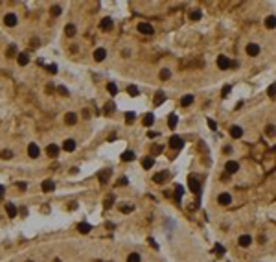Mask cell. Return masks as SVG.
<instances>
[{
	"label": "cell",
	"instance_id": "1",
	"mask_svg": "<svg viewBox=\"0 0 276 262\" xmlns=\"http://www.w3.org/2000/svg\"><path fill=\"white\" fill-rule=\"evenodd\" d=\"M188 186H190V190H192L195 196H199V194H201V183H199L193 175H190V177H188Z\"/></svg>",
	"mask_w": 276,
	"mask_h": 262
},
{
	"label": "cell",
	"instance_id": "2",
	"mask_svg": "<svg viewBox=\"0 0 276 262\" xmlns=\"http://www.w3.org/2000/svg\"><path fill=\"white\" fill-rule=\"evenodd\" d=\"M230 66H232V61H230L226 56H219V57H217V68H221V70H228Z\"/></svg>",
	"mask_w": 276,
	"mask_h": 262
},
{
	"label": "cell",
	"instance_id": "3",
	"mask_svg": "<svg viewBox=\"0 0 276 262\" xmlns=\"http://www.w3.org/2000/svg\"><path fill=\"white\" fill-rule=\"evenodd\" d=\"M245 50H247V54H248L250 57H256V56L260 54V44H256V43H248Z\"/></svg>",
	"mask_w": 276,
	"mask_h": 262
},
{
	"label": "cell",
	"instance_id": "4",
	"mask_svg": "<svg viewBox=\"0 0 276 262\" xmlns=\"http://www.w3.org/2000/svg\"><path fill=\"white\" fill-rule=\"evenodd\" d=\"M138 32L144 33V35H153V33H155L153 26H151V24H147V22H140V24H138Z\"/></svg>",
	"mask_w": 276,
	"mask_h": 262
},
{
	"label": "cell",
	"instance_id": "5",
	"mask_svg": "<svg viewBox=\"0 0 276 262\" xmlns=\"http://www.w3.org/2000/svg\"><path fill=\"white\" fill-rule=\"evenodd\" d=\"M184 146V140L180 138V137H177V135H173L171 138H169V148H175V150H180Z\"/></svg>",
	"mask_w": 276,
	"mask_h": 262
},
{
	"label": "cell",
	"instance_id": "6",
	"mask_svg": "<svg viewBox=\"0 0 276 262\" xmlns=\"http://www.w3.org/2000/svg\"><path fill=\"white\" fill-rule=\"evenodd\" d=\"M28 155H30L31 159H37V157L41 155V148L35 144V142H31V144H28Z\"/></svg>",
	"mask_w": 276,
	"mask_h": 262
},
{
	"label": "cell",
	"instance_id": "7",
	"mask_svg": "<svg viewBox=\"0 0 276 262\" xmlns=\"http://www.w3.org/2000/svg\"><path fill=\"white\" fill-rule=\"evenodd\" d=\"M4 24L9 26V28L17 26V15H15V13H8V15L4 17Z\"/></svg>",
	"mask_w": 276,
	"mask_h": 262
},
{
	"label": "cell",
	"instance_id": "8",
	"mask_svg": "<svg viewBox=\"0 0 276 262\" xmlns=\"http://www.w3.org/2000/svg\"><path fill=\"white\" fill-rule=\"evenodd\" d=\"M225 170H226L228 174H236V172L239 170V164H238L236 161H228L226 166H225Z\"/></svg>",
	"mask_w": 276,
	"mask_h": 262
},
{
	"label": "cell",
	"instance_id": "9",
	"mask_svg": "<svg viewBox=\"0 0 276 262\" xmlns=\"http://www.w3.org/2000/svg\"><path fill=\"white\" fill-rule=\"evenodd\" d=\"M63 150H64V151H74V150H76V140H74V138H66V140L63 142Z\"/></svg>",
	"mask_w": 276,
	"mask_h": 262
},
{
	"label": "cell",
	"instance_id": "10",
	"mask_svg": "<svg viewBox=\"0 0 276 262\" xmlns=\"http://www.w3.org/2000/svg\"><path fill=\"white\" fill-rule=\"evenodd\" d=\"M168 177H169V172H166V170H164V172L155 174V175H153V181H155V183H164Z\"/></svg>",
	"mask_w": 276,
	"mask_h": 262
},
{
	"label": "cell",
	"instance_id": "11",
	"mask_svg": "<svg viewBox=\"0 0 276 262\" xmlns=\"http://www.w3.org/2000/svg\"><path fill=\"white\" fill-rule=\"evenodd\" d=\"M17 61H18L20 66H24V65L30 63V56H28L26 52H20V54H17Z\"/></svg>",
	"mask_w": 276,
	"mask_h": 262
},
{
	"label": "cell",
	"instance_id": "12",
	"mask_svg": "<svg viewBox=\"0 0 276 262\" xmlns=\"http://www.w3.org/2000/svg\"><path fill=\"white\" fill-rule=\"evenodd\" d=\"M238 244H239L241 247H248V246L252 244V238H250L248 234H241V236H239V240H238Z\"/></svg>",
	"mask_w": 276,
	"mask_h": 262
},
{
	"label": "cell",
	"instance_id": "13",
	"mask_svg": "<svg viewBox=\"0 0 276 262\" xmlns=\"http://www.w3.org/2000/svg\"><path fill=\"white\" fill-rule=\"evenodd\" d=\"M42 190L44 192H52V190H55V183L52 181V179H46V181H42Z\"/></svg>",
	"mask_w": 276,
	"mask_h": 262
},
{
	"label": "cell",
	"instance_id": "14",
	"mask_svg": "<svg viewBox=\"0 0 276 262\" xmlns=\"http://www.w3.org/2000/svg\"><path fill=\"white\" fill-rule=\"evenodd\" d=\"M164 102H166V94H164L162 90H158V92L155 94V100H153V104H155V105H162Z\"/></svg>",
	"mask_w": 276,
	"mask_h": 262
},
{
	"label": "cell",
	"instance_id": "15",
	"mask_svg": "<svg viewBox=\"0 0 276 262\" xmlns=\"http://www.w3.org/2000/svg\"><path fill=\"white\" fill-rule=\"evenodd\" d=\"M153 124H155V114H153V113H146V114H144V126H146V128H151Z\"/></svg>",
	"mask_w": 276,
	"mask_h": 262
},
{
	"label": "cell",
	"instance_id": "16",
	"mask_svg": "<svg viewBox=\"0 0 276 262\" xmlns=\"http://www.w3.org/2000/svg\"><path fill=\"white\" fill-rule=\"evenodd\" d=\"M110 174H112V172H110L109 168H105V170H101V172H100V175H98V179H100V183H107V181L110 179Z\"/></svg>",
	"mask_w": 276,
	"mask_h": 262
},
{
	"label": "cell",
	"instance_id": "17",
	"mask_svg": "<svg viewBox=\"0 0 276 262\" xmlns=\"http://www.w3.org/2000/svg\"><path fill=\"white\" fill-rule=\"evenodd\" d=\"M243 135V128H239V126H232L230 128V137L232 138H239Z\"/></svg>",
	"mask_w": 276,
	"mask_h": 262
},
{
	"label": "cell",
	"instance_id": "18",
	"mask_svg": "<svg viewBox=\"0 0 276 262\" xmlns=\"http://www.w3.org/2000/svg\"><path fill=\"white\" fill-rule=\"evenodd\" d=\"M217 201H219L221 205H228L230 201H232V196H230L228 192H223V194H219V198H217Z\"/></svg>",
	"mask_w": 276,
	"mask_h": 262
},
{
	"label": "cell",
	"instance_id": "19",
	"mask_svg": "<svg viewBox=\"0 0 276 262\" xmlns=\"http://www.w3.org/2000/svg\"><path fill=\"white\" fill-rule=\"evenodd\" d=\"M100 28H101L103 32H109V30L112 28V20H110L109 17H105V19H103L101 22H100Z\"/></svg>",
	"mask_w": 276,
	"mask_h": 262
},
{
	"label": "cell",
	"instance_id": "20",
	"mask_svg": "<svg viewBox=\"0 0 276 262\" xmlns=\"http://www.w3.org/2000/svg\"><path fill=\"white\" fill-rule=\"evenodd\" d=\"M105 56H107L105 48H96V50H94V59H96V61H103Z\"/></svg>",
	"mask_w": 276,
	"mask_h": 262
},
{
	"label": "cell",
	"instance_id": "21",
	"mask_svg": "<svg viewBox=\"0 0 276 262\" xmlns=\"http://www.w3.org/2000/svg\"><path fill=\"white\" fill-rule=\"evenodd\" d=\"M265 28H269V30L276 28V17H274V15H269V17L265 19Z\"/></svg>",
	"mask_w": 276,
	"mask_h": 262
},
{
	"label": "cell",
	"instance_id": "22",
	"mask_svg": "<svg viewBox=\"0 0 276 262\" xmlns=\"http://www.w3.org/2000/svg\"><path fill=\"white\" fill-rule=\"evenodd\" d=\"M46 153H48V157H57L59 155V148L55 144H50L48 148H46Z\"/></svg>",
	"mask_w": 276,
	"mask_h": 262
},
{
	"label": "cell",
	"instance_id": "23",
	"mask_svg": "<svg viewBox=\"0 0 276 262\" xmlns=\"http://www.w3.org/2000/svg\"><path fill=\"white\" fill-rule=\"evenodd\" d=\"M153 164H155V159H153V157H144V159H142V166H144L146 170L153 168Z\"/></svg>",
	"mask_w": 276,
	"mask_h": 262
},
{
	"label": "cell",
	"instance_id": "24",
	"mask_svg": "<svg viewBox=\"0 0 276 262\" xmlns=\"http://www.w3.org/2000/svg\"><path fill=\"white\" fill-rule=\"evenodd\" d=\"M192 104H193V96H192V94L182 96V100H180V105H182V107H188V105H192Z\"/></svg>",
	"mask_w": 276,
	"mask_h": 262
},
{
	"label": "cell",
	"instance_id": "25",
	"mask_svg": "<svg viewBox=\"0 0 276 262\" xmlns=\"http://www.w3.org/2000/svg\"><path fill=\"white\" fill-rule=\"evenodd\" d=\"M6 212H8V216L13 218V216H17V207H15L13 203H8V205H6Z\"/></svg>",
	"mask_w": 276,
	"mask_h": 262
},
{
	"label": "cell",
	"instance_id": "26",
	"mask_svg": "<svg viewBox=\"0 0 276 262\" xmlns=\"http://www.w3.org/2000/svg\"><path fill=\"white\" fill-rule=\"evenodd\" d=\"M64 122H66V124H76V122H77L76 113H68V114L64 116Z\"/></svg>",
	"mask_w": 276,
	"mask_h": 262
},
{
	"label": "cell",
	"instance_id": "27",
	"mask_svg": "<svg viewBox=\"0 0 276 262\" xmlns=\"http://www.w3.org/2000/svg\"><path fill=\"white\" fill-rule=\"evenodd\" d=\"M177 122H179V118H177V114H175V113H173V114H169V116H168V126H169V128H171V129H173V128H175V126H177Z\"/></svg>",
	"mask_w": 276,
	"mask_h": 262
},
{
	"label": "cell",
	"instance_id": "28",
	"mask_svg": "<svg viewBox=\"0 0 276 262\" xmlns=\"http://www.w3.org/2000/svg\"><path fill=\"white\" fill-rule=\"evenodd\" d=\"M90 229H92V227H90L88 223H85V222L77 225V231H79V233H83V234H87V233H90Z\"/></svg>",
	"mask_w": 276,
	"mask_h": 262
},
{
	"label": "cell",
	"instance_id": "29",
	"mask_svg": "<svg viewBox=\"0 0 276 262\" xmlns=\"http://www.w3.org/2000/svg\"><path fill=\"white\" fill-rule=\"evenodd\" d=\"M171 78V70L169 68H162V70H160V80H169Z\"/></svg>",
	"mask_w": 276,
	"mask_h": 262
},
{
	"label": "cell",
	"instance_id": "30",
	"mask_svg": "<svg viewBox=\"0 0 276 262\" xmlns=\"http://www.w3.org/2000/svg\"><path fill=\"white\" fill-rule=\"evenodd\" d=\"M201 17H202V11H201V9H193V11L190 13V19H192V20H201Z\"/></svg>",
	"mask_w": 276,
	"mask_h": 262
},
{
	"label": "cell",
	"instance_id": "31",
	"mask_svg": "<svg viewBox=\"0 0 276 262\" xmlns=\"http://www.w3.org/2000/svg\"><path fill=\"white\" fill-rule=\"evenodd\" d=\"M122 161H134V151H123L122 153Z\"/></svg>",
	"mask_w": 276,
	"mask_h": 262
},
{
	"label": "cell",
	"instance_id": "32",
	"mask_svg": "<svg viewBox=\"0 0 276 262\" xmlns=\"http://www.w3.org/2000/svg\"><path fill=\"white\" fill-rule=\"evenodd\" d=\"M265 135H267V137H274V135H276V128H274L272 124H269V126L265 128Z\"/></svg>",
	"mask_w": 276,
	"mask_h": 262
},
{
	"label": "cell",
	"instance_id": "33",
	"mask_svg": "<svg viewBox=\"0 0 276 262\" xmlns=\"http://www.w3.org/2000/svg\"><path fill=\"white\" fill-rule=\"evenodd\" d=\"M267 94H269V98H276V83L269 85V89H267Z\"/></svg>",
	"mask_w": 276,
	"mask_h": 262
},
{
	"label": "cell",
	"instance_id": "34",
	"mask_svg": "<svg viewBox=\"0 0 276 262\" xmlns=\"http://www.w3.org/2000/svg\"><path fill=\"white\" fill-rule=\"evenodd\" d=\"M127 92L131 94V96H138V92H140V90H138L136 85H129V87H127Z\"/></svg>",
	"mask_w": 276,
	"mask_h": 262
},
{
	"label": "cell",
	"instance_id": "35",
	"mask_svg": "<svg viewBox=\"0 0 276 262\" xmlns=\"http://www.w3.org/2000/svg\"><path fill=\"white\" fill-rule=\"evenodd\" d=\"M64 32H66V35H68V37H72V35L76 33V26H74V24H68V26L64 28Z\"/></svg>",
	"mask_w": 276,
	"mask_h": 262
},
{
	"label": "cell",
	"instance_id": "36",
	"mask_svg": "<svg viewBox=\"0 0 276 262\" xmlns=\"http://www.w3.org/2000/svg\"><path fill=\"white\" fill-rule=\"evenodd\" d=\"M107 90L112 94V96H114V94H116L118 92V87H116V83H107Z\"/></svg>",
	"mask_w": 276,
	"mask_h": 262
},
{
	"label": "cell",
	"instance_id": "37",
	"mask_svg": "<svg viewBox=\"0 0 276 262\" xmlns=\"http://www.w3.org/2000/svg\"><path fill=\"white\" fill-rule=\"evenodd\" d=\"M127 262H140V255H138V253H131L127 257Z\"/></svg>",
	"mask_w": 276,
	"mask_h": 262
},
{
	"label": "cell",
	"instance_id": "38",
	"mask_svg": "<svg viewBox=\"0 0 276 262\" xmlns=\"http://www.w3.org/2000/svg\"><path fill=\"white\" fill-rule=\"evenodd\" d=\"M0 157H2L4 161H8V159H11V157H13V151H9V150H4L2 153H0Z\"/></svg>",
	"mask_w": 276,
	"mask_h": 262
},
{
	"label": "cell",
	"instance_id": "39",
	"mask_svg": "<svg viewBox=\"0 0 276 262\" xmlns=\"http://www.w3.org/2000/svg\"><path fill=\"white\" fill-rule=\"evenodd\" d=\"M230 90H232V85H225V87H223V90H221V96H223V98H226Z\"/></svg>",
	"mask_w": 276,
	"mask_h": 262
},
{
	"label": "cell",
	"instance_id": "40",
	"mask_svg": "<svg viewBox=\"0 0 276 262\" xmlns=\"http://www.w3.org/2000/svg\"><path fill=\"white\" fill-rule=\"evenodd\" d=\"M125 122H127V124H131V122H134V113H133V111H129V113H125Z\"/></svg>",
	"mask_w": 276,
	"mask_h": 262
},
{
	"label": "cell",
	"instance_id": "41",
	"mask_svg": "<svg viewBox=\"0 0 276 262\" xmlns=\"http://www.w3.org/2000/svg\"><path fill=\"white\" fill-rule=\"evenodd\" d=\"M182 192H184V188H182L180 185H177V188H175V194H177V201H180V196H182Z\"/></svg>",
	"mask_w": 276,
	"mask_h": 262
},
{
	"label": "cell",
	"instance_id": "42",
	"mask_svg": "<svg viewBox=\"0 0 276 262\" xmlns=\"http://www.w3.org/2000/svg\"><path fill=\"white\" fill-rule=\"evenodd\" d=\"M57 92H59V94H63V96H68V89H66V87H63V85H59V87H57Z\"/></svg>",
	"mask_w": 276,
	"mask_h": 262
},
{
	"label": "cell",
	"instance_id": "43",
	"mask_svg": "<svg viewBox=\"0 0 276 262\" xmlns=\"http://www.w3.org/2000/svg\"><path fill=\"white\" fill-rule=\"evenodd\" d=\"M120 210L127 214V212H131V210H133V205H122V207H120Z\"/></svg>",
	"mask_w": 276,
	"mask_h": 262
},
{
	"label": "cell",
	"instance_id": "44",
	"mask_svg": "<svg viewBox=\"0 0 276 262\" xmlns=\"http://www.w3.org/2000/svg\"><path fill=\"white\" fill-rule=\"evenodd\" d=\"M208 128L215 131V129H217V124H215V120H212V118H208Z\"/></svg>",
	"mask_w": 276,
	"mask_h": 262
},
{
	"label": "cell",
	"instance_id": "45",
	"mask_svg": "<svg viewBox=\"0 0 276 262\" xmlns=\"http://www.w3.org/2000/svg\"><path fill=\"white\" fill-rule=\"evenodd\" d=\"M52 15H61V8H59V6H54V8H52Z\"/></svg>",
	"mask_w": 276,
	"mask_h": 262
},
{
	"label": "cell",
	"instance_id": "46",
	"mask_svg": "<svg viewBox=\"0 0 276 262\" xmlns=\"http://www.w3.org/2000/svg\"><path fill=\"white\" fill-rule=\"evenodd\" d=\"M127 183H129L127 177H120V179H118V185H120V186H123V185H127Z\"/></svg>",
	"mask_w": 276,
	"mask_h": 262
},
{
	"label": "cell",
	"instance_id": "47",
	"mask_svg": "<svg viewBox=\"0 0 276 262\" xmlns=\"http://www.w3.org/2000/svg\"><path fill=\"white\" fill-rule=\"evenodd\" d=\"M215 253H217V255H225V247L217 244V247H215Z\"/></svg>",
	"mask_w": 276,
	"mask_h": 262
},
{
	"label": "cell",
	"instance_id": "48",
	"mask_svg": "<svg viewBox=\"0 0 276 262\" xmlns=\"http://www.w3.org/2000/svg\"><path fill=\"white\" fill-rule=\"evenodd\" d=\"M48 72L55 74V72H57V66H55V65H50V66H48Z\"/></svg>",
	"mask_w": 276,
	"mask_h": 262
},
{
	"label": "cell",
	"instance_id": "49",
	"mask_svg": "<svg viewBox=\"0 0 276 262\" xmlns=\"http://www.w3.org/2000/svg\"><path fill=\"white\" fill-rule=\"evenodd\" d=\"M17 186H18V188H20V190H24V188H26V186H28V185H26V183H24V181H18V183H17Z\"/></svg>",
	"mask_w": 276,
	"mask_h": 262
},
{
	"label": "cell",
	"instance_id": "50",
	"mask_svg": "<svg viewBox=\"0 0 276 262\" xmlns=\"http://www.w3.org/2000/svg\"><path fill=\"white\" fill-rule=\"evenodd\" d=\"M4 194H6V186H2V185H0V199L4 198Z\"/></svg>",
	"mask_w": 276,
	"mask_h": 262
},
{
	"label": "cell",
	"instance_id": "51",
	"mask_svg": "<svg viewBox=\"0 0 276 262\" xmlns=\"http://www.w3.org/2000/svg\"><path fill=\"white\" fill-rule=\"evenodd\" d=\"M162 151V146H153V153H160Z\"/></svg>",
	"mask_w": 276,
	"mask_h": 262
},
{
	"label": "cell",
	"instance_id": "52",
	"mask_svg": "<svg viewBox=\"0 0 276 262\" xmlns=\"http://www.w3.org/2000/svg\"><path fill=\"white\" fill-rule=\"evenodd\" d=\"M147 137H149V138H155V137H158V133H156V131H149Z\"/></svg>",
	"mask_w": 276,
	"mask_h": 262
},
{
	"label": "cell",
	"instance_id": "53",
	"mask_svg": "<svg viewBox=\"0 0 276 262\" xmlns=\"http://www.w3.org/2000/svg\"><path fill=\"white\" fill-rule=\"evenodd\" d=\"M15 54V46H9V48H8V56H13Z\"/></svg>",
	"mask_w": 276,
	"mask_h": 262
},
{
	"label": "cell",
	"instance_id": "54",
	"mask_svg": "<svg viewBox=\"0 0 276 262\" xmlns=\"http://www.w3.org/2000/svg\"><path fill=\"white\" fill-rule=\"evenodd\" d=\"M110 203H112V196H109V198H107V201H105V207H110Z\"/></svg>",
	"mask_w": 276,
	"mask_h": 262
},
{
	"label": "cell",
	"instance_id": "55",
	"mask_svg": "<svg viewBox=\"0 0 276 262\" xmlns=\"http://www.w3.org/2000/svg\"><path fill=\"white\" fill-rule=\"evenodd\" d=\"M149 244H151V247H155V249H156V247H158V246H156V242H155V240H153V238H149Z\"/></svg>",
	"mask_w": 276,
	"mask_h": 262
},
{
	"label": "cell",
	"instance_id": "56",
	"mask_svg": "<svg viewBox=\"0 0 276 262\" xmlns=\"http://www.w3.org/2000/svg\"><path fill=\"white\" fill-rule=\"evenodd\" d=\"M30 262H33V260H30Z\"/></svg>",
	"mask_w": 276,
	"mask_h": 262
}]
</instances>
